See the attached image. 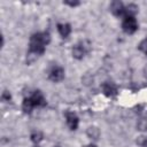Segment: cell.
Segmentation results:
<instances>
[{
  "label": "cell",
  "instance_id": "1",
  "mask_svg": "<svg viewBox=\"0 0 147 147\" xmlns=\"http://www.w3.org/2000/svg\"><path fill=\"white\" fill-rule=\"evenodd\" d=\"M51 42V34L47 31L33 33L30 37L29 44V54L42 55L45 53L46 46Z\"/></svg>",
  "mask_w": 147,
  "mask_h": 147
},
{
  "label": "cell",
  "instance_id": "2",
  "mask_svg": "<svg viewBox=\"0 0 147 147\" xmlns=\"http://www.w3.org/2000/svg\"><path fill=\"white\" fill-rule=\"evenodd\" d=\"M122 30L127 34H133L138 30V22L134 16H126L122 22Z\"/></svg>",
  "mask_w": 147,
  "mask_h": 147
},
{
  "label": "cell",
  "instance_id": "3",
  "mask_svg": "<svg viewBox=\"0 0 147 147\" xmlns=\"http://www.w3.org/2000/svg\"><path fill=\"white\" fill-rule=\"evenodd\" d=\"M48 78L54 82V83H59L61 80H63L64 78V69L60 65H53L48 72Z\"/></svg>",
  "mask_w": 147,
  "mask_h": 147
},
{
  "label": "cell",
  "instance_id": "4",
  "mask_svg": "<svg viewBox=\"0 0 147 147\" xmlns=\"http://www.w3.org/2000/svg\"><path fill=\"white\" fill-rule=\"evenodd\" d=\"M29 98H30V100H31L33 107H45V106L47 105V101H46L44 94H42L39 90L34 91Z\"/></svg>",
  "mask_w": 147,
  "mask_h": 147
},
{
  "label": "cell",
  "instance_id": "5",
  "mask_svg": "<svg viewBox=\"0 0 147 147\" xmlns=\"http://www.w3.org/2000/svg\"><path fill=\"white\" fill-rule=\"evenodd\" d=\"M87 52H88V47L85 46L84 42H79L72 47V56L77 60H82Z\"/></svg>",
  "mask_w": 147,
  "mask_h": 147
},
{
  "label": "cell",
  "instance_id": "6",
  "mask_svg": "<svg viewBox=\"0 0 147 147\" xmlns=\"http://www.w3.org/2000/svg\"><path fill=\"white\" fill-rule=\"evenodd\" d=\"M65 121H67V124H68L70 130L75 131V130L78 129L79 118H78V116L74 111H67L65 113Z\"/></svg>",
  "mask_w": 147,
  "mask_h": 147
},
{
  "label": "cell",
  "instance_id": "7",
  "mask_svg": "<svg viewBox=\"0 0 147 147\" xmlns=\"http://www.w3.org/2000/svg\"><path fill=\"white\" fill-rule=\"evenodd\" d=\"M110 11H111L115 16H117V17L124 16V15H125V6L123 5L122 1H118V0L113 1V2L110 3Z\"/></svg>",
  "mask_w": 147,
  "mask_h": 147
},
{
  "label": "cell",
  "instance_id": "8",
  "mask_svg": "<svg viewBox=\"0 0 147 147\" xmlns=\"http://www.w3.org/2000/svg\"><path fill=\"white\" fill-rule=\"evenodd\" d=\"M102 92L108 98L116 96L117 95V86L114 83H111V82H106L102 85Z\"/></svg>",
  "mask_w": 147,
  "mask_h": 147
},
{
  "label": "cell",
  "instance_id": "9",
  "mask_svg": "<svg viewBox=\"0 0 147 147\" xmlns=\"http://www.w3.org/2000/svg\"><path fill=\"white\" fill-rule=\"evenodd\" d=\"M57 31L62 38H68L69 34L71 33V25L69 23H64V24L59 23L57 24Z\"/></svg>",
  "mask_w": 147,
  "mask_h": 147
},
{
  "label": "cell",
  "instance_id": "10",
  "mask_svg": "<svg viewBox=\"0 0 147 147\" xmlns=\"http://www.w3.org/2000/svg\"><path fill=\"white\" fill-rule=\"evenodd\" d=\"M33 108L34 107H33L30 98H25L23 100V103H22V110H23V113L24 114H31V111H32Z\"/></svg>",
  "mask_w": 147,
  "mask_h": 147
},
{
  "label": "cell",
  "instance_id": "11",
  "mask_svg": "<svg viewBox=\"0 0 147 147\" xmlns=\"http://www.w3.org/2000/svg\"><path fill=\"white\" fill-rule=\"evenodd\" d=\"M137 13H138V6H136L134 3H129L125 7V15H124V17H126V16H136Z\"/></svg>",
  "mask_w": 147,
  "mask_h": 147
},
{
  "label": "cell",
  "instance_id": "12",
  "mask_svg": "<svg viewBox=\"0 0 147 147\" xmlns=\"http://www.w3.org/2000/svg\"><path fill=\"white\" fill-rule=\"evenodd\" d=\"M42 133L40 132V131H34V132H32L31 133V136H30V138H31V141L32 142H34V144H38V142H40L41 140H42Z\"/></svg>",
  "mask_w": 147,
  "mask_h": 147
},
{
  "label": "cell",
  "instance_id": "13",
  "mask_svg": "<svg viewBox=\"0 0 147 147\" xmlns=\"http://www.w3.org/2000/svg\"><path fill=\"white\" fill-rule=\"evenodd\" d=\"M87 136L90 138H93V139H98L99 137V130L96 127H90L87 130Z\"/></svg>",
  "mask_w": 147,
  "mask_h": 147
},
{
  "label": "cell",
  "instance_id": "14",
  "mask_svg": "<svg viewBox=\"0 0 147 147\" xmlns=\"http://www.w3.org/2000/svg\"><path fill=\"white\" fill-rule=\"evenodd\" d=\"M137 127H138V130H140V131H146V130H147V119L140 118V119L138 121V123H137Z\"/></svg>",
  "mask_w": 147,
  "mask_h": 147
},
{
  "label": "cell",
  "instance_id": "15",
  "mask_svg": "<svg viewBox=\"0 0 147 147\" xmlns=\"http://www.w3.org/2000/svg\"><path fill=\"white\" fill-rule=\"evenodd\" d=\"M138 48H139V51H141L145 55H147V38H145V39H142V40L140 41V44L138 45Z\"/></svg>",
  "mask_w": 147,
  "mask_h": 147
},
{
  "label": "cell",
  "instance_id": "16",
  "mask_svg": "<svg viewBox=\"0 0 147 147\" xmlns=\"http://www.w3.org/2000/svg\"><path fill=\"white\" fill-rule=\"evenodd\" d=\"M1 100H2L3 102L10 101V100H11V94H10L8 91H3L2 94H1Z\"/></svg>",
  "mask_w": 147,
  "mask_h": 147
},
{
  "label": "cell",
  "instance_id": "17",
  "mask_svg": "<svg viewBox=\"0 0 147 147\" xmlns=\"http://www.w3.org/2000/svg\"><path fill=\"white\" fill-rule=\"evenodd\" d=\"M63 3H64V5H68V6H70V7H77V6L80 5L79 1H64Z\"/></svg>",
  "mask_w": 147,
  "mask_h": 147
},
{
  "label": "cell",
  "instance_id": "18",
  "mask_svg": "<svg viewBox=\"0 0 147 147\" xmlns=\"http://www.w3.org/2000/svg\"><path fill=\"white\" fill-rule=\"evenodd\" d=\"M141 146H142V147H147V137H146V138L142 140V142H141Z\"/></svg>",
  "mask_w": 147,
  "mask_h": 147
},
{
  "label": "cell",
  "instance_id": "19",
  "mask_svg": "<svg viewBox=\"0 0 147 147\" xmlns=\"http://www.w3.org/2000/svg\"><path fill=\"white\" fill-rule=\"evenodd\" d=\"M85 147H96V145H94V144H90V145H87V146H85Z\"/></svg>",
  "mask_w": 147,
  "mask_h": 147
},
{
  "label": "cell",
  "instance_id": "20",
  "mask_svg": "<svg viewBox=\"0 0 147 147\" xmlns=\"http://www.w3.org/2000/svg\"><path fill=\"white\" fill-rule=\"evenodd\" d=\"M54 147H60V146H54Z\"/></svg>",
  "mask_w": 147,
  "mask_h": 147
},
{
  "label": "cell",
  "instance_id": "21",
  "mask_svg": "<svg viewBox=\"0 0 147 147\" xmlns=\"http://www.w3.org/2000/svg\"><path fill=\"white\" fill-rule=\"evenodd\" d=\"M36 147H39V146H36Z\"/></svg>",
  "mask_w": 147,
  "mask_h": 147
}]
</instances>
